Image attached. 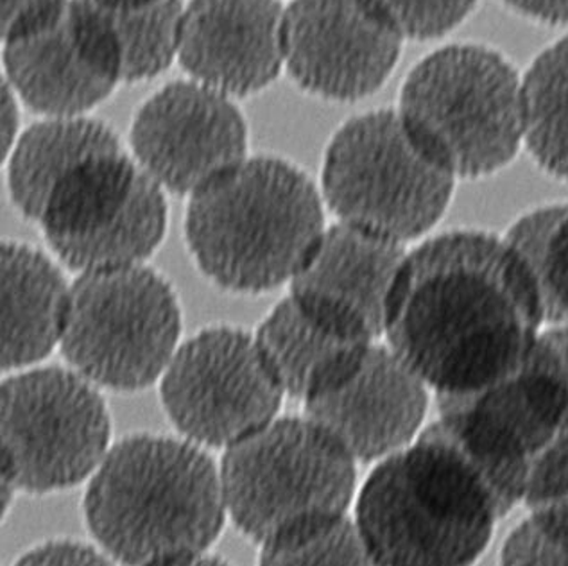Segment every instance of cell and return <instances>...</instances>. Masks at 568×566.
<instances>
[{
  "instance_id": "6da1fadb",
  "label": "cell",
  "mask_w": 568,
  "mask_h": 566,
  "mask_svg": "<svg viewBox=\"0 0 568 566\" xmlns=\"http://www.w3.org/2000/svg\"><path fill=\"white\" fill-rule=\"evenodd\" d=\"M546 326L535 283L506 235L459 228L410 247L383 341L438 398L509 375Z\"/></svg>"
},
{
  "instance_id": "7a4b0ae2",
  "label": "cell",
  "mask_w": 568,
  "mask_h": 566,
  "mask_svg": "<svg viewBox=\"0 0 568 566\" xmlns=\"http://www.w3.org/2000/svg\"><path fill=\"white\" fill-rule=\"evenodd\" d=\"M508 515L483 469L436 418L413 445L375 465L352 518L383 566H476Z\"/></svg>"
},
{
  "instance_id": "3957f363",
  "label": "cell",
  "mask_w": 568,
  "mask_h": 566,
  "mask_svg": "<svg viewBox=\"0 0 568 566\" xmlns=\"http://www.w3.org/2000/svg\"><path fill=\"white\" fill-rule=\"evenodd\" d=\"M83 513L101 550L122 566L209 554L229 518L220 465L205 448L153 434L112 445L90 477Z\"/></svg>"
},
{
  "instance_id": "277c9868",
  "label": "cell",
  "mask_w": 568,
  "mask_h": 566,
  "mask_svg": "<svg viewBox=\"0 0 568 566\" xmlns=\"http://www.w3.org/2000/svg\"><path fill=\"white\" fill-rule=\"evenodd\" d=\"M322 189L285 160L246 159L192 195L185 237L197 267L224 291L291 283L325 233Z\"/></svg>"
},
{
  "instance_id": "5b68a950",
  "label": "cell",
  "mask_w": 568,
  "mask_h": 566,
  "mask_svg": "<svg viewBox=\"0 0 568 566\" xmlns=\"http://www.w3.org/2000/svg\"><path fill=\"white\" fill-rule=\"evenodd\" d=\"M395 110L422 153L457 183L499 174L524 149L523 75L491 47L430 52L407 74Z\"/></svg>"
},
{
  "instance_id": "8992f818",
  "label": "cell",
  "mask_w": 568,
  "mask_h": 566,
  "mask_svg": "<svg viewBox=\"0 0 568 566\" xmlns=\"http://www.w3.org/2000/svg\"><path fill=\"white\" fill-rule=\"evenodd\" d=\"M226 513L261 548L343 520L357 498V463L320 425L275 418L224 451Z\"/></svg>"
},
{
  "instance_id": "52a82bcc",
  "label": "cell",
  "mask_w": 568,
  "mask_h": 566,
  "mask_svg": "<svg viewBox=\"0 0 568 566\" xmlns=\"http://www.w3.org/2000/svg\"><path fill=\"white\" fill-rule=\"evenodd\" d=\"M457 182L427 159L396 110L354 117L332 137L322 195L337 223L409 246L442 223Z\"/></svg>"
},
{
  "instance_id": "ba28073f",
  "label": "cell",
  "mask_w": 568,
  "mask_h": 566,
  "mask_svg": "<svg viewBox=\"0 0 568 566\" xmlns=\"http://www.w3.org/2000/svg\"><path fill=\"white\" fill-rule=\"evenodd\" d=\"M182 309L171 283L144 264L81 273L70 285L60 350L99 390L140 391L180 348Z\"/></svg>"
},
{
  "instance_id": "9c48e42d",
  "label": "cell",
  "mask_w": 568,
  "mask_h": 566,
  "mask_svg": "<svg viewBox=\"0 0 568 566\" xmlns=\"http://www.w3.org/2000/svg\"><path fill=\"white\" fill-rule=\"evenodd\" d=\"M2 504L90 481L112 448V422L99 387L74 370L40 367L2 382Z\"/></svg>"
},
{
  "instance_id": "30bf717a",
  "label": "cell",
  "mask_w": 568,
  "mask_h": 566,
  "mask_svg": "<svg viewBox=\"0 0 568 566\" xmlns=\"http://www.w3.org/2000/svg\"><path fill=\"white\" fill-rule=\"evenodd\" d=\"M47 246L81 273L144 264L168 228L165 191L124 148L93 154L52 191L38 221Z\"/></svg>"
},
{
  "instance_id": "8fae6325",
  "label": "cell",
  "mask_w": 568,
  "mask_h": 566,
  "mask_svg": "<svg viewBox=\"0 0 568 566\" xmlns=\"http://www.w3.org/2000/svg\"><path fill=\"white\" fill-rule=\"evenodd\" d=\"M436 407L511 513L523 506L532 461L568 431V382L540 335L509 375L474 393L438 396Z\"/></svg>"
},
{
  "instance_id": "7c38bea8",
  "label": "cell",
  "mask_w": 568,
  "mask_h": 566,
  "mask_svg": "<svg viewBox=\"0 0 568 566\" xmlns=\"http://www.w3.org/2000/svg\"><path fill=\"white\" fill-rule=\"evenodd\" d=\"M160 396L183 439L224 452L278 418L285 395L253 335L215 326L180 344Z\"/></svg>"
},
{
  "instance_id": "4fadbf2b",
  "label": "cell",
  "mask_w": 568,
  "mask_h": 566,
  "mask_svg": "<svg viewBox=\"0 0 568 566\" xmlns=\"http://www.w3.org/2000/svg\"><path fill=\"white\" fill-rule=\"evenodd\" d=\"M4 81L43 117L90 112L121 84L115 46L90 0L57 11L2 40Z\"/></svg>"
},
{
  "instance_id": "5bb4252c",
  "label": "cell",
  "mask_w": 568,
  "mask_h": 566,
  "mask_svg": "<svg viewBox=\"0 0 568 566\" xmlns=\"http://www.w3.org/2000/svg\"><path fill=\"white\" fill-rule=\"evenodd\" d=\"M130 144L163 191L192 198L247 159V125L229 95L174 81L140 107Z\"/></svg>"
},
{
  "instance_id": "9a60e30c",
  "label": "cell",
  "mask_w": 568,
  "mask_h": 566,
  "mask_svg": "<svg viewBox=\"0 0 568 566\" xmlns=\"http://www.w3.org/2000/svg\"><path fill=\"white\" fill-rule=\"evenodd\" d=\"M402 43L364 0L285 6V70L317 98L352 102L377 92L398 63Z\"/></svg>"
},
{
  "instance_id": "2e32d148",
  "label": "cell",
  "mask_w": 568,
  "mask_h": 566,
  "mask_svg": "<svg viewBox=\"0 0 568 566\" xmlns=\"http://www.w3.org/2000/svg\"><path fill=\"white\" fill-rule=\"evenodd\" d=\"M434 393L384 341L343 384L305 402V416L357 465H377L418 439Z\"/></svg>"
},
{
  "instance_id": "e0dca14e",
  "label": "cell",
  "mask_w": 568,
  "mask_h": 566,
  "mask_svg": "<svg viewBox=\"0 0 568 566\" xmlns=\"http://www.w3.org/2000/svg\"><path fill=\"white\" fill-rule=\"evenodd\" d=\"M409 246L345 223L326 226L291 296L364 340H384Z\"/></svg>"
},
{
  "instance_id": "ac0fdd59",
  "label": "cell",
  "mask_w": 568,
  "mask_h": 566,
  "mask_svg": "<svg viewBox=\"0 0 568 566\" xmlns=\"http://www.w3.org/2000/svg\"><path fill=\"white\" fill-rule=\"evenodd\" d=\"M284 17L280 0H191L178 61L229 98L261 92L285 69Z\"/></svg>"
},
{
  "instance_id": "d6986e66",
  "label": "cell",
  "mask_w": 568,
  "mask_h": 566,
  "mask_svg": "<svg viewBox=\"0 0 568 566\" xmlns=\"http://www.w3.org/2000/svg\"><path fill=\"white\" fill-rule=\"evenodd\" d=\"M253 337L282 393L303 404L343 384L375 344L291 294L276 303Z\"/></svg>"
},
{
  "instance_id": "ffe728a7",
  "label": "cell",
  "mask_w": 568,
  "mask_h": 566,
  "mask_svg": "<svg viewBox=\"0 0 568 566\" xmlns=\"http://www.w3.org/2000/svg\"><path fill=\"white\" fill-rule=\"evenodd\" d=\"M70 285L51 259L28 244L2 246V367L28 370L60 346Z\"/></svg>"
},
{
  "instance_id": "44dd1931",
  "label": "cell",
  "mask_w": 568,
  "mask_h": 566,
  "mask_svg": "<svg viewBox=\"0 0 568 566\" xmlns=\"http://www.w3.org/2000/svg\"><path fill=\"white\" fill-rule=\"evenodd\" d=\"M122 148L104 122L87 115L45 117L31 125L11 149L8 183L23 218L38 223L54 186L93 154Z\"/></svg>"
},
{
  "instance_id": "7402d4cb",
  "label": "cell",
  "mask_w": 568,
  "mask_h": 566,
  "mask_svg": "<svg viewBox=\"0 0 568 566\" xmlns=\"http://www.w3.org/2000/svg\"><path fill=\"white\" fill-rule=\"evenodd\" d=\"M90 2L106 22L119 58L122 83L151 80L178 60L185 14L183 0Z\"/></svg>"
},
{
  "instance_id": "603a6c76",
  "label": "cell",
  "mask_w": 568,
  "mask_h": 566,
  "mask_svg": "<svg viewBox=\"0 0 568 566\" xmlns=\"http://www.w3.org/2000/svg\"><path fill=\"white\" fill-rule=\"evenodd\" d=\"M523 89L524 149L541 171L568 183V37L532 60Z\"/></svg>"
},
{
  "instance_id": "cb8c5ba5",
  "label": "cell",
  "mask_w": 568,
  "mask_h": 566,
  "mask_svg": "<svg viewBox=\"0 0 568 566\" xmlns=\"http://www.w3.org/2000/svg\"><path fill=\"white\" fill-rule=\"evenodd\" d=\"M504 235L529 271L546 325H568V203L536 206Z\"/></svg>"
},
{
  "instance_id": "d4e9b609",
  "label": "cell",
  "mask_w": 568,
  "mask_h": 566,
  "mask_svg": "<svg viewBox=\"0 0 568 566\" xmlns=\"http://www.w3.org/2000/svg\"><path fill=\"white\" fill-rule=\"evenodd\" d=\"M258 566H383L352 516L262 548Z\"/></svg>"
},
{
  "instance_id": "484cf974",
  "label": "cell",
  "mask_w": 568,
  "mask_h": 566,
  "mask_svg": "<svg viewBox=\"0 0 568 566\" xmlns=\"http://www.w3.org/2000/svg\"><path fill=\"white\" fill-rule=\"evenodd\" d=\"M406 40H436L456 29L477 0H364Z\"/></svg>"
},
{
  "instance_id": "4316f807",
  "label": "cell",
  "mask_w": 568,
  "mask_h": 566,
  "mask_svg": "<svg viewBox=\"0 0 568 566\" xmlns=\"http://www.w3.org/2000/svg\"><path fill=\"white\" fill-rule=\"evenodd\" d=\"M499 566H568V542L527 516L504 539Z\"/></svg>"
},
{
  "instance_id": "83f0119b",
  "label": "cell",
  "mask_w": 568,
  "mask_h": 566,
  "mask_svg": "<svg viewBox=\"0 0 568 566\" xmlns=\"http://www.w3.org/2000/svg\"><path fill=\"white\" fill-rule=\"evenodd\" d=\"M568 493V431L547 446L527 474L523 506L527 509L546 506Z\"/></svg>"
},
{
  "instance_id": "f1b7e54d",
  "label": "cell",
  "mask_w": 568,
  "mask_h": 566,
  "mask_svg": "<svg viewBox=\"0 0 568 566\" xmlns=\"http://www.w3.org/2000/svg\"><path fill=\"white\" fill-rule=\"evenodd\" d=\"M13 566H113V563L101 548L74 539H51L28 550Z\"/></svg>"
},
{
  "instance_id": "f546056e",
  "label": "cell",
  "mask_w": 568,
  "mask_h": 566,
  "mask_svg": "<svg viewBox=\"0 0 568 566\" xmlns=\"http://www.w3.org/2000/svg\"><path fill=\"white\" fill-rule=\"evenodd\" d=\"M65 2L67 0H2V13H0L2 40L33 26Z\"/></svg>"
},
{
  "instance_id": "4dcf8cb0",
  "label": "cell",
  "mask_w": 568,
  "mask_h": 566,
  "mask_svg": "<svg viewBox=\"0 0 568 566\" xmlns=\"http://www.w3.org/2000/svg\"><path fill=\"white\" fill-rule=\"evenodd\" d=\"M513 11L547 26H568V0H503Z\"/></svg>"
},
{
  "instance_id": "1f68e13d",
  "label": "cell",
  "mask_w": 568,
  "mask_h": 566,
  "mask_svg": "<svg viewBox=\"0 0 568 566\" xmlns=\"http://www.w3.org/2000/svg\"><path fill=\"white\" fill-rule=\"evenodd\" d=\"M529 516H532L544 529L555 534L556 538L568 542V493L558 501L529 511Z\"/></svg>"
},
{
  "instance_id": "d6a6232c",
  "label": "cell",
  "mask_w": 568,
  "mask_h": 566,
  "mask_svg": "<svg viewBox=\"0 0 568 566\" xmlns=\"http://www.w3.org/2000/svg\"><path fill=\"white\" fill-rule=\"evenodd\" d=\"M19 95L10 84H2V151L4 156L10 154L13 145L19 140Z\"/></svg>"
},
{
  "instance_id": "836d02e7",
  "label": "cell",
  "mask_w": 568,
  "mask_h": 566,
  "mask_svg": "<svg viewBox=\"0 0 568 566\" xmlns=\"http://www.w3.org/2000/svg\"><path fill=\"white\" fill-rule=\"evenodd\" d=\"M547 346L552 350L568 382V325H549L541 332Z\"/></svg>"
},
{
  "instance_id": "e575fe53",
  "label": "cell",
  "mask_w": 568,
  "mask_h": 566,
  "mask_svg": "<svg viewBox=\"0 0 568 566\" xmlns=\"http://www.w3.org/2000/svg\"><path fill=\"white\" fill-rule=\"evenodd\" d=\"M163 566H230L229 563H224L223 559L215 556H209V554H203V556L191 557V559H185V562L171 563V565Z\"/></svg>"
},
{
  "instance_id": "d590c367",
  "label": "cell",
  "mask_w": 568,
  "mask_h": 566,
  "mask_svg": "<svg viewBox=\"0 0 568 566\" xmlns=\"http://www.w3.org/2000/svg\"><path fill=\"white\" fill-rule=\"evenodd\" d=\"M93 2H101V4H113V2H126V0H93Z\"/></svg>"
}]
</instances>
